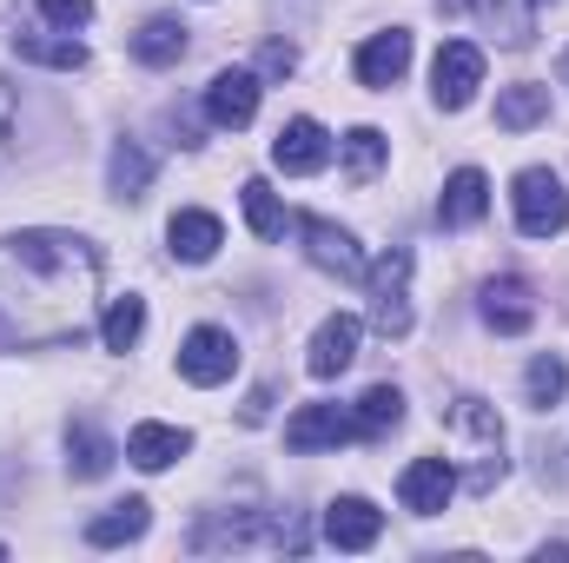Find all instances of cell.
Masks as SVG:
<instances>
[{
    "mask_svg": "<svg viewBox=\"0 0 569 563\" xmlns=\"http://www.w3.org/2000/svg\"><path fill=\"white\" fill-rule=\"evenodd\" d=\"M266 412H272V385H259V392H252V405H246V424H259Z\"/></svg>",
    "mask_w": 569,
    "mask_h": 563,
    "instance_id": "34",
    "label": "cell"
},
{
    "mask_svg": "<svg viewBox=\"0 0 569 563\" xmlns=\"http://www.w3.org/2000/svg\"><path fill=\"white\" fill-rule=\"evenodd\" d=\"M100 253L73 233H13L0 239V352L67 345L93 325Z\"/></svg>",
    "mask_w": 569,
    "mask_h": 563,
    "instance_id": "1",
    "label": "cell"
},
{
    "mask_svg": "<svg viewBox=\"0 0 569 563\" xmlns=\"http://www.w3.org/2000/svg\"><path fill=\"white\" fill-rule=\"evenodd\" d=\"M345 437H358V418L338 412V405H305V412H291V424H284V444L291 451H338Z\"/></svg>",
    "mask_w": 569,
    "mask_h": 563,
    "instance_id": "11",
    "label": "cell"
},
{
    "mask_svg": "<svg viewBox=\"0 0 569 563\" xmlns=\"http://www.w3.org/2000/svg\"><path fill=\"white\" fill-rule=\"evenodd\" d=\"M430 87H437V107H443V113L470 107L477 87H483V47H470V40H443V47H437V67H430Z\"/></svg>",
    "mask_w": 569,
    "mask_h": 563,
    "instance_id": "5",
    "label": "cell"
},
{
    "mask_svg": "<svg viewBox=\"0 0 569 563\" xmlns=\"http://www.w3.org/2000/svg\"><path fill=\"white\" fill-rule=\"evenodd\" d=\"M166 239H172V253H179L186 266H199V259H212V253L226 246V226H219L212 213H172Z\"/></svg>",
    "mask_w": 569,
    "mask_h": 563,
    "instance_id": "18",
    "label": "cell"
},
{
    "mask_svg": "<svg viewBox=\"0 0 569 563\" xmlns=\"http://www.w3.org/2000/svg\"><path fill=\"white\" fill-rule=\"evenodd\" d=\"M470 13L503 40V47H530V33H537V13H530V0H470Z\"/></svg>",
    "mask_w": 569,
    "mask_h": 563,
    "instance_id": "22",
    "label": "cell"
},
{
    "mask_svg": "<svg viewBox=\"0 0 569 563\" xmlns=\"http://www.w3.org/2000/svg\"><path fill=\"white\" fill-rule=\"evenodd\" d=\"M67 471H73V477H107V471H113V444H107L87 418L67 424Z\"/></svg>",
    "mask_w": 569,
    "mask_h": 563,
    "instance_id": "23",
    "label": "cell"
},
{
    "mask_svg": "<svg viewBox=\"0 0 569 563\" xmlns=\"http://www.w3.org/2000/svg\"><path fill=\"white\" fill-rule=\"evenodd\" d=\"M146 524H152V504H146V497H127V504H113L107 517H93V524H87V544H93V551L133 544V537H146Z\"/></svg>",
    "mask_w": 569,
    "mask_h": 563,
    "instance_id": "21",
    "label": "cell"
},
{
    "mask_svg": "<svg viewBox=\"0 0 569 563\" xmlns=\"http://www.w3.org/2000/svg\"><path fill=\"white\" fill-rule=\"evenodd\" d=\"M140 332H146V298H113L107 305V325H100V338H107V352H133L140 345Z\"/></svg>",
    "mask_w": 569,
    "mask_h": 563,
    "instance_id": "28",
    "label": "cell"
},
{
    "mask_svg": "<svg viewBox=\"0 0 569 563\" xmlns=\"http://www.w3.org/2000/svg\"><path fill=\"white\" fill-rule=\"evenodd\" d=\"M107 179H113V192H120V199H140L146 179H152V159H146V146H140V140H120V146H113V159H107Z\"/></svg>",
    "mask_w": 569,
    "mask_h": 563,
    "instance_id": "27",
    "label": "cell"
},
{
    "mask_svg": "<svg viewBox=\"0 0 569 563\" xmlns=\"http://www.w3.org/2000/svg\"><path fill=\"white\" fill-rule=\"evenodd\" d=\"M291 67H298V53H291L284 40H266V53H259V73H266V80H284Z\"/></svg>",
    "mask_w": 569,
    "mask_h": 563,
    "instance_id": "32",
    "label": "cell"
},
{
    "mask_svg": "<svg viewBox=\"0 0 569 563\" xmlns=\"http://www.w3.org/2000/svg\"><path fill=\"white\" fill-rule=\"evenodd\" d=\"M40 20L73 33V27H87V20H93V0H40Z\"/></svg>",
    "mask_w": 569,
    "mask_h": 563,
    "instance_id": "31",
    "label": "cell"
},
{
    "mask_svg": "<svg viewBox=\"0 0 569 563\" xmlns=\"http://www.w3.org/2000/svg\"><path fill=\"white\" fill-rule=\"evenodd\" d=\"M186 47H192V40H186V27H179L172 13H152L140 33H133V60H140V67H179Z\"/></svg>",
    "mask_w": 569,
    "mask_h": 563,
    "instance_id": "19",
    "label": "cell"
},
{
    "mask_svg": "<svg viewBox=\"0 0 569 563\" xmlns=\"http://www.w3.org/2000/svg\"><path fill=\"white\" fill-rule=\"evenodd\" d=\"M405 67H411V33H405V27L371 33V40L358 47V80H365L371 93H391V87L405 80Z\"/></svg>",
    "mask_w": 569,
    "mask_h": 563,
    "instance_id": "10",
    "label": "cell"
},
{
    "mask_svg": "<svg viewBox=\"0 0 569 563\" xmlns=\"http://www.w3.org/2000/svg\"><path fill=\"white\" fill-rule=\"evenodd\" d=\"M13 53L20 60H33V67H53V73H80L87 67V47L60 27V33H47V27H13Z\"/></svg>",
    "mask_w": 569,
    "mask_h": 563,
    "instance_id": "16",
    "label": "cell"
},
{
    "mask_svg": "<svg viewBox=\"0 0 569 563\" xmlns=\"http://www.w3.org/2000/svg\"><path fill=\"white\" fill-rule=\"evenodd\" d=\"M371 325L385 338H411V246H391L371 266Z\"/></svg>",
    "mask_w": 569,
    "mask_h": 563,
    "instance_id": "4",
    "label": "cell"
},
{
    "mask_svg": "<svg viewBox=\"0 0 569 563\" xmlns=\"http://www.w3.org/2000/svg\"><path fill=\"white\" fill-rule=\"evenodd\" d=\"M358 338H365V325L351 318V312H331L325 325H318V338H311V378H338L351 358H358Z\"/></svg>",
    "mask_w": 569,
    "mask_h": 563,
    "instance_id": "13",
    "label": "cell"
},
{
    "mask_svg": "<svg viewBox=\"0 0 569 563\" xmlns=\"http://www.w3.org/2000/svg\"><path fill=\"white\" fill-rule=\"evenodd\" d=\"M450 491H457L450 457H418V464H405V477H398V497H405L411 517H437V511L450 504Z\"/></svg>",
    "mask_w": 569,
    "mask_h": 563,
    "instance_id": "9",
    "label": "cell"
},
{
    "mask_svg": "<svg viewBox=\"0 0 569 563\" xmlns=\"http://www.w3.org/2000/svg\"><path fill=\"white\" fill-rule=\"evenodd\" d=\"M239 192H246V226H252V239H279V233H284V206H279V192H272L266 179H246Z\"/></svg>",
    "mask_w": 569,
    "mask_h": 563,
    "instance_id": "29",
    "label": "cell"
},
{
    "mask_svg": "<svg viewBox=\"0 0 569 563\" xmlns=\"http://www.w3.org/2000/svg\"><path fill=\"white\" fill-rule=\"evenodd\" d=\"M259 73H246V67H226V73H212V87H206V113H212V127H226V134H239V127H252V113H259Z\"/></svg>",
    "mask_w": 569,
    "mask_h": 563,
    "instance_id": "8",
    "label": "cell"
},
{
    "mask_svg": "<svg viewBox=\"0 0 569 563\" xmlns=\"http://www.w3.org/2000/svg\"><path fill=\"white\" fill-rule=\"evenodd\" d=\"M483 325L503 332V338L530 332V325H537V292L523 279H490L483 285Z\"/></svg>",
    "mask_w": 569,
    "mask_h": 563,
    "instance_id": "12",
    "label": "cell"
},
{
    "mask_svg": "<svg viewBox=\"0 0 569 563\" xmlns=\"http://www.w3.org/2000/svg\"><path fill=\"white\" fill-rule=\"evenodd\" d=\"M0 557H7V544H0Z\"/></svg>",
    "mask_w": 569,
    "mask_h": 563,
    "instance_id": "36",
    "label": "cell"
},
{
    "mask_svg": "<svg viewBox=\"0 0 569 563\" xmlns=\"http://www.w3.org/2000/svg\"><path fill=\"white\" fill-rule=\"evenodd\" d=\"M325 159H331V140H325L318 120L298 113V120H284L279 127V140H272V166H279V172H318Z\"/></svg>",
    "mask_w": 569,
    "mask_h": 563,
    "instance_id": "15",
    "label": "cell"
},
{
    "mask_svg": "<svg viewBox=\"0 0 569 563\" xmlns=\"http://www.w3.org/2000/svg\"><path fill=\"white\" fill-rule=\"evenodd\" d=\"M510 199H517V226H523L530 239H557L569 226V192L550 166H523Z\"/></svg>",
    "mask_w": 569,
    "mask_h": 563,
    "instance_id": "3",
    "label": "cell"
},
{
    "mask_svg": "<svg viewBox=\"0 0 569 563\" xmlns=\"http://www.w3.org/2000/svg\"><path fill=\"white\" fill-rule=\"evenodd\" d=\"M298 239H305V259H311L318 273H331V279H365V253H358V239H351L345 226L305 213V219H298Z\"/></svg>",
    "mask_w": 569,
    "mask_h": 563,
    "instance_id": "6",
    "label": "cell"
},
{
    "mask_svg": "<svg viewBox=\"0 0 569 563\" xmlns=\"http://www.w3.org/2000/svg\"><path fill=\"white\" fill-rule=\"evenodd\" d=\"M239 372V338L219 332V325H199L186 345H179V378L186 385H226Z\"/></svg>",
    "mask_w": 569,
    "mask_h": 563,
    "instance_id": "7",
    "label": "cell"
},
{
    "mask_svg": "<svg viewBox=\"0 0 569 563\" xmlns=\"http://www.w3.org/2000/svg\"><path fill=\"white\" fill-rule=\"evenodd\" d=\"M443 444H450L457 484L477 491V497H490L497 477H503V418H497V405H483V398H450V405H443Z\"/></svg>",
    "mask_w": 569,
    "mask_h": 563,
    "instance_id": "2",
    "label": "cell"
},
{
    "mask_svg": "<svg viewBox=\"0 0 569 563\" xmlns=\"http://www.w3.org/2000/svg\"><path fill=\"white\" fill-rule=\"evenodd\" d=\"M537 120H550V87H503L497 93V127L503 134H523Z\"/></svg>",
    "mask_w": 569,
    "mask_h": 563,
    "instance_id": "24",
    "label": "cell"
},
{
    "mask_svg": "<svg viewBox=\"0 0 569 563\" xmlns=\"http://www.w3.org/2000/svg\"><path fill=\"white\" fill-rule=\"evenodd\" d=\"M523 385H530V405H537V412H557V405H563V392H569V365L557 358V352H543V358L530 365V378H523Z\"/></svg>",
    "mask_w": 569,
    "mask_h": 563,
    "instance_id": "30",
    "label": "cell"
},
{
    "mask_svg": "<svg viewBox=\"0 0 569 563\" xmlns=\"http://www.w3.org/2000/svg\"><path fill=\"white\" fill-rule=\"evenodd\" d=\"M557 73H563V87H569V53H563V60H557Z\"/></svg>",
    "mask_w": 569,
    "mask_h": 563,
    "instance_id": "35",
    "label": "cell"
},
{
    "mask_svg": "<svg viewBox=\"0 0 569 563\" xmlns=\"http://www.w3.org/2000/svg\"><path fill=\"white\" fill-rule=\"evenodd\" d=\"M385 537V517L365 504V497H338L331 511H325V544L331 551H371Z\"/></svg>",
    "mask_w": 569,
    "mask_h": 563,
    "instance_id": "14",
    "label": "cell"
},
{
    "mask_svg": "<svg viewBox=\"0 0 569 563\" xmlns=\"http://www.w3.org/2000/svg\"><path fill=\"white\" fill-rule=\"evenodd\" d=\"M490 213V179L477 166H457L443 179V199H437V226H477Z\"/></svg>",
    "mask_w": 569,
    "mask_h": 563,
    "instance_id": "17",
    "label": "cell"
},
{
    "mask_svg": "<svg viewBox=\"0 0 569 563\" xmlns=\"http://www.w3.org/2000/svg\"><path fill=\"white\" fill-rule=\"evenodd\" d=\"M405 424V392L398 385H371L365 398H358V437H385V431H398Z\"/></svg>",
    "mask_w": 569,
    "mask_h": 563,
    "instance_id": "25",
    "label": "cell"
},
{
    "mask_svg": "<svg viewBox=\"0 0 569 563\" xmlns=\"http://www.w3.org/2000/svg\"><path fill=\"white\" fill-rule=\"evenodd\" d=\"M385 152H391V146H385V134H378V127H351V134H345V179H351V186L378 179Z\"/></svg>",
    "mask_w": 569,
    "mask_h": 563,
    "instance_id": "26",
    "label": "cell"
},
{
    "mask_svg": "<svg viewBox=\"0 0 569 563\" xmlns=\"http://www.w3.org/2000/svg\"><path fill=\"white\" fill-rule=\"evenodd\" d=\"M186 451H192V437L172 431V424H133V437H127V457H133L140 471H166V464H179Z\"/></svg>",
    "mask_w": 569,
    "mask_h": 563,
    "instance_id": "20",
    "label": "cell"
},
{
    "mask_svg": "<svg viewBox=\"0 0 569 563\" xmlns=\"http://www.w3.org/2000/svg\"><path fill=\"white\" fill-rule=\"evenodd\" d=\"M13 127H20V107H13V93L0 87V159L13 152Z\"/></svg>",
    "mask_w": 569,
    "mask_h": 563,
    "instance_id": "33",
    "label": "cell"
}]
</instances>
